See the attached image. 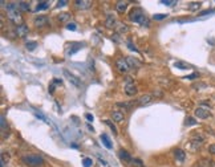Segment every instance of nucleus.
I'll return each mask as SVG.
<instances>
[{"label": "nucleus", "instance_id": "f257e3e1", "mask_svg": "<svg viewBox=\"0 0 215 167\" xmlns=\"http://www.w3.org/2000/svg\"><path fill=\"white\" fill-rule=\"evenodd\" d=\"M129 19H130V21L141 24L142 27H149V24H150L149 17L146 16V13L143 12L142 8H139V7H134L133 9L130 11Z\"/></svg>", "mask_w": 215, "mask_h": 167}, {"label": "nucleus", "instance_id": "f03ea898", "mask_svg": "<svg viewBox=\"0 0 215 167\" xmlns=\"http://www.w3.org/2000/svg\"><path fill=\"white\" fill-rule=\"evenodd\" d=\"M7 9V16L8 19L11 20L13 24L16 25H20L21 23V13L19 11V7H17V3H7V6H4Z\"/></svg>", "mask_w": 215, "mask_h": 167}, {"label": "nucleus", "instance_id": "7ed1b4c3", "mask_svg": "<svg viewBox=\"0 0 215 167\" xmlns=\"http://www.w3.org/2000/svg\"><path fill=\"white\" fill-rule=\"evenodd\" d=\"M21 162L24 163L25 166L28 167H40L43 166L45 161L41 155H37V154H25L21 157Z\"/></svg>", "mask_w": 215, "mask_h": 167}, {"label": "nucleus", "instance_id": "20e7f679", "mask_svg": "<svg viewBox=\"0 0 215 167\" xmlns=\"http://www.w3.org/2000/svg\"><path fill=\"white\" fill-rule=\"evenodd\" d=\"M125 93L127 95H134L137 93V86L133 82V78L131 77H126L125 80Z\"/></svg>", "mask_w": 215, "mask_h": 167}, {"label": "nucleus", "instance_id": "39448f33", "mask_svg": "<svg viewBox=\"0 0 215 167\" xmlns=\"http://www.w3.org/2000/svg\"><path fill=\"white\" fill-rule=\"evenodd\" d=\"M115 68L118 69L119 73H127L130 70V66L127 64L126 58H117L115 60Z\"/></svg>", "mask_w": 215, "mask_h": 167}, {"label": "nucleus", "instance_id": "423d86ee", "mask_svg": "<svg viewBox=\"0 0 215 167\" xmlns=\"http://www.w3.org/2000/svg\"><path fill=\"white\" fill-rule=\"evenodd\" d=\"M62 73H64V76H65V77L69 80V82L70 84H73V85L76 86V87H80L81 86V80H80L78 77H76V76L73 74V73H70L69 70L68 69H64L62 70Z\"/></svg>", "mask_w": 215, "mask_h": 167}, {"label": "nucleus", "instance_id": "0eeeda50", "mask_svg": "<svg viewBox=\"0 0 215 167\" xmlns=\"http://www.w3.org/2000/svg\"><path fill=\"white\" fill-rule=\"evenodd\" d=\"M48 23H49V19L47 17V16H36L35 20H33V24H35V27H37V28H43V27H45L48 25Z\"/></svg>", "mask_w": 215, "mask_h": 167}, {"label": "nucleus", "instance_id": "6e6552de", "mask_svg": "<svg viewBox=\"0 0 215 167\" xmlns=\"http://www.w3.org/2000/svg\"><path fill=\"white\" fill-rule=\"evenodd\" d=\"M194 114H195V117L199 118V119H207L211 115L210 111L207 109H205V107H197L195 111H194Z\"/></svg>", "mask_w": 215, "mask_h": 167}, {"label": "nucleus", "instance_id": "1a4fd4ad", "mask_svg": "<svg viewBox=\"0 0 215 167\" xmlns=\"http://www.w3.org/2000/svg\"><path fill=\"white\" fill-rule=\"evenodd\" d=\"M28 33H29V29H28V27L25 25V24H20V25H16V35H17V37L24 39Z\"/></svg>", "mask_w": 215, "mask_h": 167}, {"label": "nucleus", "instance_id": "9d476101", "mask_svg": "<svg viewBox=\"0 0 215 167\" xmlns=\"http://www.w3.org/2000/svg\"><path fill=\"white\" fill-rule=\"evenodd\" d=\"M81 46H84V44H81V43H72L70 45H69V49L66 50V54L68 56H72V54H74L76 52H78L80 49H81Z\"/></svg>", "mask_w": 215, "mask_h": 167}, {"label": "nucleus", "instance_id": "9b49d317", "mask_svg": "<svg viewBox=\"0 0 215 167\" xmlns=\"http://www.w3.org/2000/svg\"><path fill=\"white\" fill-rule=\"evenodd\" d=\"M74 6L77 9H88L92 6V2H86V0H76Z\"/></svg>", "mask_w": 215, "mask_h": 167}, {"label": "nucleus", "instance_id": "f8f14e48", "mask_svg": "<svg viewBox=\"0 0 215 167\" xmlns=\"http://www.w3.org/2000/svg\"><path fill=\"white\" fill-rule=\"evenodd\" d=\"M118 157H119V159H121V161H125V162H131V161H133L131 155L127 153L126 150H123V149H121V150L118 151Z\"/></svg>", "mask_w": 215, "mask_h": 167}, {"label": "nucleus", "instance_id": "ddd939ff", "mask_svg": "<svg viewBox=\"0 0 215 167\" xmlns=\"http://www.w3.org/2000/svg\"><path fill=\"white\" fill-rule=\"evenodd\" d=\"M173 153H174L175 159H177V161H179V162H183V161L186 159V153H185V151H183L182 149H175Z\"/></svg>", "mask_w": 215, "mask_h": 167}, {"label": "nucleus", "instance_id": "4468645a", "mask_svg": "<svg viewBox=\"0 0 215 167\" xmlns=\"http://www.w3.org/2000/svg\"><path fill=\"white\" fill-rule=\"evenodd\" d=\"M151 101H153V95L146 94V95H142V97L138 99V105L145 106V105H149V103H150Z\"/></svg>", "mask_w": 215, "mask_h": 167}, {"label": "nucleus", "instance_id": "2eb2a0df", "mask_svg": "<svg viewBox=\"0 0 215 167\" xmlns=\"http://www.w3.org/2000/svg\"><path fill=\"white\" fill-rule=\"evenodd\" d=\"M111 117H113L114 122H121V121H123V118H125V114H123V111H121V110H115L111 113Z\"/></svg>", "mask_w": 215, "mask_h": 167}, {"label": "nucleus", "instance_id": "dca6fc26", "mask_svg": "<svg viewBox=\"0 0 215 167\" xmlns=\"http://www.w3.org/2000/svg\"><path fill=\"white\" fill-rule=\"evenodd\" d=\"M115 31H117L118 35H122V33H126L127 31H129V28H127V25L125 23H117L115 24Z\"/></svg>", "mask_w": 215, "mask_h": 167}, {"label": "nucleus", "instance_id": "f3484780", "mask_svg": "<svg viewBox=\"0 0 215 167\" xmlns=\"http://www.w3.org/2000/svg\"><path fill=\"white\" fill-rule=\"evenodd\" d=\"M100 139H101V142L104 143V146H105L106 149H109V150L113 149V145H111L110 139H109V137H108L106 134H101V137H100Z\"/></svg>", "mask_w": 215, "mask_h": 167}, {"label": "nucleus", "instance_id": "a211bd4d", "mask_svg": "<svg viewBox=\"0 0 215 167\" xmlns=\"http://www.w3.org/2000/svg\"><path fill=\"white\" fill-rule=\"evenodd\" d=\"M115 20H114V16L113 15H108L106 16V21H105V27L106 28H113L115 27Z\"/></svg>", "mask_w": 215, "mask_h": 167}, {"label": "nucleus", "instance_id": "6ab92c4d", "mask_svg": "<svg viewBox=\"0 0 215 167\" xmlns=\"http://www.w3.org/2000/svg\"><path fill=\"white\" fill-rule=\"evenodd\" d=\"M127 8V3L126 2H118L115 4V9H117L118 13H123Z\"/></svg>", "mask_w": 215, "mask_h": 167}, {"label": "nucleus", "instance_id": "aec40b11", "mask_svg": "<svg viewBox=\"0 0 215 167\" xmlns=\"http://www.w3.org/2000/svg\"><path fill=\"white\" fill-rule=\"evenodd\" d=\"M174 66L177 68V69H181V70H187V69H190V65L189 64H185V62H182V61H175L174 62Z\"/></svg>", "mask_w": 215, "mask_h": 167}, {"label": "nucleus", "instance_id": "412c9836", "mask_svg": "<svg viewBox=\"0 0 215 167\" xmlns=\"http://www.w3.org/2000/svg\"><path fill=\"white\" fill-rule=\"evenodd\" d=\"M51 6L49 2H39L37 6H36V11H43V9H48Z\"/></svg>", "mask_w": 215, "mask_h": 167}, {"label": "nucleus", "instance_id": "4be33fe9", "mask_svg": "<svg viewBox=\"0 0 215 167\" xmlns=\"http://www.w3.org/2000/svg\"><path fill=\"white\" fill-rule=\"evenodd\" d=\"M19 11H29V3L27 2H17Z\"/></svg>", "mask_w": 215, "mask_h": 167}, {"label": "nucleus", "instance_id": "5701e85b", "mask_svg": "<svg viewBox=\"0 0 215 167\" xmlns=\"http://www.w3.org/2000/svg\"><path fill=\"white\" fill-rule=\"evenodd\" d=\"M126 61H127V64H129L130 69H131V68H134V69H137V68L139 66V62H137L134 58H131V57H126Z\"/></svg>", "mask_w": 215, "mask_h": 167}, {"label": "nucleus", "instance_id": "b1692460", "mask_svg": "<svg viewBox=\"0 0 215 167\" xmlns=\"http://www.w3.org/2000/svg\"><path fill=\"white\" fill-rule=\"evenodd\" d=\"M201 6H202L201 2H193L189 4V9L190 11H198L199 8H201Z\"/></svg>", "mask_w": 215, "mask_h": 167}, {"label": "nucleus", "instance_id": "393cba45", "mask_svg": "<svg viewBox=\"0 0 215 167\" xmlns=\"http://www.w3.org/2000/svg\"><path fill=\"white\" fill-rule=\"evenodd\" d=\"M25 48H27V50L33 52L36 48H37V43H36V41H28V43L25 44Z\"/></svg>", "mask_w": 215, "mask_h": 167}, {"label": "nucleus", "instance_id": "a878e982", "mask_svg": "<svg viewBox=\"0 0 215 167\" xmlns=\"http://www.w3.org/2000/svg\"><path fill=\"white\" fill-rule=\"evenodd\" d=\"M69 19H70V13H68V12H62V13L58 15V20H60L61 23H65V21H68Z\"/></svg>", "mask_w": 215, "mask_h": 167}, {"label": "nucleus", "instance_id": "bb28decb", "mask_svg": "<svg viewBox=\"0 0 215 167\" xmlns=\"http://www.w3.org/2000/svg\"><path fill=\"white\" fill-rule=\"evenodd\" d=\"M104 123H105V125H108L111 129V131H113V134L114 135H117L118 134V130H117V127H115L113 123H111V121H109V119H105V121H104Z\"/></svg>", "mask_w": 215, "mask_h": 167}, {"label": "nucleus", "instance_id": "cd10ccee", "mask_svg": "<svg viewBox=\"0 0 215 167\" xmlns=\"http://www.w3.org/2000/svg\"><path fill=\"white\" fill-rule=\"evenodd\" d=\"M82 165H84V167H92L93 161H92V158H84L82 159Z\"/></svg>", "mask_w": 215, "mask_h": 167}, {"label": "nucleus", "instance_id": "c85d7f7f", "mask_svg": "<svg viewBox=\"0 0 215 167\" xmlns=\"http://www.w3.org/2000/svg\"><path fill=\"white\" fill-rule=\"evenodd\" d=\"M115 106H119V107H123V109H130L131 106H133V103H126V102H117L115 103Z\"/></svg>", "mask_w": 215, "mask_h": 167}, {"label": "nucleus", "instance_id": "c756f323", "mask_svg": "<svg viewBox=\"0 0 215 167\" xmlns=\"http://www.w3.org/2000/svg\"><path fill=\"white\" fill-rule=\"evenodd\" d=\"M161 3L165 4V6H167V7H173V6H175V4H177V2H175V0H161Z\"/></svg>", "mask_w": 215, "mask_h": 167}, {"label": "nucleus", "instance_id": "7c9ffc66", "mask_svg": "<svg viewBox=\"0 0 215 167\" xmlns=\"http://www.w3.org/2000/svg\"><path fill=\"white\" fill-rule=\"evenodd\" d=\"M169 15H166V13H155L153 16V19L154 20H163V19H166Z\"/></svg>", "mask_w": 215, "mask_h": 167}, {"label": "nucleus", "instance_id": "2f4dec72", "mask_svg": "<svg viewBox=\"0 0 215 167\" xmlns=\"http://www.w3.org/2000/svg\"><path fill=\"white\" fill-rule=\"evenodd\" d=\"M197 123V121L193 118V117H187L186 118V126H193V125H195Z\"/></svg>", "mask_w": 215, "mask_h": 167}, {"label": "nucleus", "instance_id": "473e14b6", "mask_svg": "<svg viewBox=\"0 0 215 167\" xmlns=\"http://www.w3.org/2000/svg\"><path fill=\"white\" fill-rule=\"evenodd\" d=\"M66 29H69V31H76V29H77V24H74V23H68V24H66Z\"/></svg>", "mask_w": 215, "mask_h": 167}, {"label": "nucleus", "instance_id": "72a5a7b5", "mask_svg": "<svg viewBox=\"0 0 215 167\" xmlns=\"http://www.w3.org/2000/svg\"><path fill=\"white\" fill-rule=\"evenodd\" d=\"M213 13H215V9H206V11H202L199 13V16H206V15H213Z\"/></svg>", "mask_w": 215, "mask_h": 167}, {"label": "nucleus", "instance_id": "f704fd0d", "mask_svg": "<svg viewBox=\"0 0 215 167\" xmlns=\"http://www.w3.org/2000/svg\"><path fill=\"white\" fill-rule=\"evenodd\" d=\"M68 4L66 0H60V2H57V8H61V7H65Z\"/></svg>", "mask_w": 215, "mask_h": 167}, {"label": "nucleus", "instance_id": "c9c22d12", "mask_svg": "<svg viewBox=\"0 0 215 167\" xmlns=\"http://www.w3.org/2000/svg\"><path fill=\"white\" fill-rule=\"evenodd\" d=\"M127 46H129V49H130V50L138 52V49H137V48H135V46L133 45V44H131V41H130V40H129V41H127Z\"/></svg>", "mask_w": 215, "mask_h": 167}, {"label": "nucleus", "instance_id": "e433bc0d", "mask_svg": "<svg viewBox=\"0 0 215 167\" xmlns=\"http://www.w3.org/2000/svg\"><path fill=\"white\" fill-rule=\"evenodd\" d=\"M209 153L213 154V155H215V143H213V145L209 146Z\"/></svg>", "mask_w": 215, "mask_h": 167}, {"label": "nucleus", "instance_id": "4c0bfd02", "mask_svg": "<svg viewBox=\"0 0 215 167\" xmlns=\"http://www.w3.org/2000/svg\"><path fill=\"white\" fill-rule=\"evenodd\" d=\"M193 78H198V73H193L190 76H186L185 80H193Z\"/></svg>", "mask_w": 215, "mask_h": 167}, {"label": "nucleus", "instance_id": "58836bf2", "mask_svg": "<svg viewBox=\"0 0 215 167\" xmlns=\"http://www.w3.org/2000/svg\"><path fill=\"white\" fill-rule=\"evenodd\" d=\"M97 158H98V162L101 163L102 166H106V165H108V162H106V161H105V159H104V158H101V157H100V155H97Z\"/></svg>", "mask_w": 215, "mask_h": 167}, {"label": "nucleus", "instance_id": "ea45409f", "mask_svg": "<svg viewBox=\"0 0 215 167\" xmlns=\"http://www.w3.org/2000/svg\"><path fill=\"white\" fill-rule=\"evenodd\" d=\"M4 129H6V117L2 115V130L4 131Z\"/></svg>", "mask_w": 215, "mask_h": 167}, {"label": "nucleus", "instance_id": "a19ab883", "mask_svg": "<svg viewBox=\"0 0 215 167\" xmlns=\"http://www.w3.org/2000/svg\"><path fill=\"white\" fill-rule=\"evenodd\" d=\"M52 82H55L56 85H61V84H62V81H61V80H58V78H53V81H52Z\"/></svg>", "mask_w": 215, "mask_h": 167}, {"label": "nucleus", "instance_id": "79ce46f5", "mask_svg": "<svg viewBox=\"0 0 215 167\" xmlns=\"http://www.w3.org/2000/svg\"><path fill=\"white\" fill-rule=\"evenodd\" d=\"M85 117H86V119H88V121H89V122H92V121H93V115H92V114H85Z\"/></svg>", "mask_w": 215, "mask_h": 167}, {"label": "nucleus", "instance_id": "37998d69", "mask_svg": "<svg viewBox=\"0 0 215 167\" xmlns=\"http://www.w3.org/2000/svg\"><path fill=\"white\" fill-rule=\"evenodd\" d=\"M111 39H114L117 43H119V39H118V35H114V36H111Z\"/></svg>", "mask_w": 215, "mask_h": 167}, {"label": "nucleus", "instance_id": "c03bdc74", "mask_svg": "<svg viewBox=\"0 0 215 167\" xmlns=\"http://www.w3.org/2000/svg\"><path fill=\"white\" fill-rule=\"evenodd\" d=\"M88 129H89V130H92V131L94 130V129H93V126H92V125H89V123H88Z\"/></svg>", "mask_w": 215, "mask_h": 167}]
</instances>
